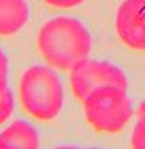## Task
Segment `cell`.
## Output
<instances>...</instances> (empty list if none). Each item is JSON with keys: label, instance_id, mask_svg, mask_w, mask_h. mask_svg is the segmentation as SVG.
Wrapping results in <instances>:
<instances>
[{"label": "cell", "instance_id": "cell-1", "mask_svg": "<svg viewBox=\"0 0 145 149\" xmlns=\"http://www.w3.org/2000/svg\"><path fill=\"white\" fill-rule=\"evenodd\" d=\"M37 47L49 67L71 70L91 51V36L80 20L73 17H54L42 25Z\"/></svg>", "mask_w": 145, "mask_h": 149}, {"label": "cell", "instance_id": "cell-2", "mask_svg": "<svg viewBox=\"0 0 145 149\" xmlns=\"http://www.w3.org/2000/svg\"><path fill=\"white\" fill-rule=\"evenodd\" d=\"M19 96L25 112L39 121L54 120L63 107L62 81L46 65H32L22 74Z\"/></svg>", "mask_w": 145, "mask_h": 149}, {"label": "cell", "instance_id": "cell-3", "mask_svg": "<svg viewBox=\"0 0 145 149\" xmlns=\"http://www.w3.org/2000/svg\"><path fill=\"white\" fill-rule=\"evenodd\" d=\"M82 102L88 124L97 132L118 134L134 113L127 88L119 86L97 87Z\"/></svg>", "mask_w": 145, "mask_h": 149}, {"label": "cell", "instance_id": "cell-4", "mask_svg": "<svg viewBox=\"0 0 145 149\" xmlns=\"http://www.w3.org/2000/svg\"><path fill=\"white\" fill-rule=\"evenodd\" d=\"M69 84L77 100L83 101L90 92L102 86H119L127 88L128 81L122 68L97 59H83L69 70Z\"/></svg>", "mask_w": 145, "mask_h": 149}, {"label": "cell", "instance_id": "cell-5", "mask_svg": "<svg viewBox=\"0 0 145 149\" xmlns=\"http://www.w3.org/2000/svg\"><path fill=\"white\" fill-rule=\"evenodd\" d=\"M119 39L133 50L145 51V0H124L116 13Z\"/></svg>", "mask_w": 145, "mask_h": 149}, {"label": "cell", "instance_id": "cell-6", "mask_svg": "<svg viewBox=\"0 0 145 149\" xmlns=\"http://www.w3.org/2000/svg\"><path fill=\"white\" fill-rule=\"evenodd\" d=\"M39 132L28 121L17 120L0 132V149H39Z\"/></svg>", "mask_w": 145, "mask_h": 149}, {"label": "cell", "instance_id": "cell-7", "mask_svg": "<svg viewBox=\"0 0 145 149\" xmlns=\"http://www.w3.org/2000/svg\"><path fill=\"white\" fill-rule=\"evenodd\" d=\"M30 8L26 0H0V36H12L26 25Z\"/></svg>", "mask_w": 145, "mask_h": 149}, {"label": "cell", "instance_id": "cell-8", "mask_svg": "<svg viewBox=\"0 0 145 149\" xmlns=\"http://www.w3.org/2000/svg\"><path fill=\"white\" fill-rule=\"evenodd\" d=\"M136 124L131 134V149H145V101L136 110Z\"/></svg>", "mask_w": 145, "mask_h": 149}, {"label": "cell", "instance_id": "cell-9", "mask_svg": "<svg viewBox=\"0 0 145 149\" xmlns=\"http://www.w3.org/2000/svg\"><path fill=\"white\" fill-rule=\"evenodd\" d=\"M12 110H14V96L11 88L8 87L6 90L0 93V126L9 120Z\"/></svg>", "mask_w": 145, "mask_h": 149}, {"label": "cell", "instance_id": "cell-10", "mask_svg": "<svg viewBox=\"0 0 145 149\" xmlns=\"http://www.w3.org/2000/svg\"><path fill=\"white\" fill-rule=\"evenodd\" d=\"M8 73H9V64L8 58L0 48V93L8 88Z\"/></svg>", "mask_w": 145, "mask_h": 149}, {"label": "cell", "instance_id": "cell-11", "mask_svg": "<svg viewBox=\"0 0 145 149\" xmlns=\"http://www.w3.org/2000/svg\"><path fill=\"white\" fill-rule=\"evenodd\" d=\"M43 2L51 5V6H54V8H63V9H67V8L77 6V5L83 3L85 0H43Z\"/></svg>", "mask_w": 145, "mask_h": 149}, {"label": "cell", "instance_id": "cell-12", "mask_svg": "<svg viewBox=\"0 0 145 149\" xmlns=\"http://www.w3.org/2000/svg\"><path fill=\"white\" fill-rule=\"evenodd\" d=\"M54 149H80V148H76V146H59V148H54Z\"/></svg>", "mask_w": 145, "mask_h": 149}, {"label": "cell", "instance_id": "cell-13", "mask_svg": "<svg viewBox=\"0 0 145 149\" xmlns=\"http://www.w3.org/2000/svg\"><path fill=\"white\" fill-rule=\"evenodd\" d=\"M93 149H96V148H93Z\"/></svg>", "mask_w": 145, "mask_h": 149}]
</instances>
